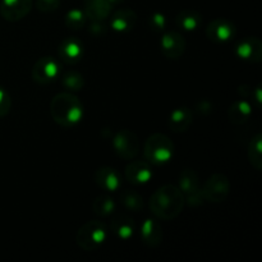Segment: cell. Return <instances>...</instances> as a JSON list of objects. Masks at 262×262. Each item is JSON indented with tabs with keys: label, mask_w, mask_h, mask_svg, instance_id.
<instances>
[{
	"label": "cell",
	"mask_w": 262,
	"mask_h": 262,
	"mask_svg": "<svg viewBox=\"0 0 262 262\" xmlns=\"http://www.w3.org/2000/svg\"><path fill=\"white\" fill-rule=\"evenodd\" d=\"M186 200L178 187L166 184L152 193L150 199V210L158 219L170 220L178 216L183 210Z\"/></svg>",
	"instance_id": "6da1fadb"
},
{
	"label": "cell",
	"mask_w": 262,
	"mask_h": 262,
	"mask_svg": "<svg viewBox=\"0 0 262 262\" xmlns=\"http://www.w3.org/2000/svg\"><path fill=\"white\" fill-rule=\"evenodd\" d=\"M50 114L54 122L64 128H72L78 124L84 114L83 105L76 95L61 92L55 95L50 102Z\"/></svg>",
	"instance_id": "7a4b0ae2"
},
{
	"label": "cell",
	"mask_w": 262,
	"mask_h": 262,
	"mask_svg": "<svg viewBox=\"0 0 262 262\" xmlns=\"http://www.w3.org/2000/svg\"><path fill=\"white\" fill-rule=\"evenodd\" d=\"M143 154H145L146 160L150 161L151 164H156V165L165 164L173 158L174 143L164 133H154L146 141Z\"/></svg>",
	"instance_id": "3957f363"
},
{
	"label": "cell",
	"mask_w": 262,
	"mask_h": 262,
	"mask_svg": "<svg viewBox=\"0 0 262 262\" xmlns=\"http://www.w3.org/2000/svg\"><path fill=\"white\" fill-rule=\"evenodd\" d=\"M109 230L105 223L91 220L82 225L77 233V245L83 251H95L101 247L107 239Z\"/></svg>",
	"instance_id": "277c9868"
},
{
	"label": "cell",
	"mask_w": 262,
	"mask_h": 262,
	"mask_svg": "<svg viewBox=\"0 0 262 262\" xmlns=\"http://www.w3.org/2000/svg\"><path fill=\"white\" fill-rule=\"evenodd\" d=\"M179 189L183 193L184 200L189 206H200L204 201L200 186L199 176L192 169H184L179 176Z\"/></svg>",
	"instance_id": "5b68a950"
},
{
	"label": "cell",
	"mask_w": 262,
	"mask_h": 262,
	"mask_svg": "<svg viewBox=\"0 0 262 262\" xmlns=\"http://www.w3.org/2000/svg\"><path fill=\"white\" fill-rule=\"evenodd\" d=\"M230 192V183L229 179L224 176V174H212L206 182H205L204 187L201 188L202 197L205 201L214 202H223L228 197Z\"/></svg>",
	"instance_id": "8992f818"
},
{
	"label": "cell",
	"mask_w": 262,
	"mask_h": 262,
	"mask_svg": "<svg viewBox=\"0 0 262 262\" xmlns=\"http://www.w3.org/2000/svg\"><path fill=\"white\" fill-rule=\"evenodd\" d=\"M60 64L53 56H42L32 68V78L38 84H49L60 74Z\"/></svg>",
	"instance_id": "52a82bcc"
},
{
	"label": "cell",
	"mask_w": 262,
	"mask_h": 262,
	"mask_svg": "<svg viewBox=\"0 0 262 262\" xmlns=\"http://www.w3.org/2000/svg\"><path fill=\"white\" fill-rule=\"evenodd\" d=\"M113 146L118 155L125 160H132L137 156L140 150V141L136 133L129 129H122L115 135Z\"/></svg>",
	"instance_id": "ba28073f"
},
{
	"label": "cell",
	"mask_w": 262,
	"mask_h": 262,
	"mask_svg": "<svg viewBox=\"0 0 262 262\" xmlns=\"http://www.w3.org/2000/svg\"><path fill=\"white\" fill-rule=\"evenodd\" d=\"M237 35V27L230 20L217 18L206 27V36L211 41L217 43H224L233 40Z\"/></svg>",
	"instance_id": "9c48e42d"
},
{
	"label": "cell",
	"mask_w": 262,
	"mask_h": 262,
	"mask_svg": "<svg viewBox=\"0 0 262 262\" xmlns=\"http://www.w3.org/2000/svg\"><path fill=\"white\" fill-rule=\"evenodd\" d=\"M32 5V0H2L0 14L9 22H17L31 12Z\"/></svg>",
	"instance_id": "30bf717a"
},
{
	"label": "cell",
	"mask_w": 262,
	"mask_h": 262,
	"mask_svg": "<svg viewBox=\"0 0 262 262\" xmlns=\"http://www.w3.org/2000/svg\"><path fill=\"white\" fill-rule=\"evenodd\" d=\"M160 48L166 58L177 60L186 51V40L182 33L169 31V32L164 33L163 37L160 38Z\"/></svg>",
	"instance_id": "8fae6325"
},
{
	"label": "cell",
	"mask_w": 262,
	"mask_h": 262,
	"mask_svg": "<svg viewBox=\"0 0 262 262\" xmlns=\"http://www.w3.org/2000/svg\"><path fill=\"white\" fill-rule=\"evenodd\" d=\"M58 54L61 61L74 66L83 58L84 49L81 41L74 37H68L60 43L58 49Z\"/></svg>",
	"instance_id": "7c38bea8"
},
{
	"label": "cell",
	"mask_w": 262,
	"mask_h": 262,
	"mask_svg": "<svg viewBox=\"0 0 262 262\" xmlns=\"http://www.w3.org/2000/svg\"><path fill=\"white\" fill-rule=\"evenodd\" d=\"M125 178L132 184H146L152 178L150 163L145 160H133L125 168Z\"/></svg>",
	"instance_id": "4fadbf2b"
},
{
	"label": "cell",
	"mask_w": 262,
	"mask_h": 262,
	"mask_svg": "<svg viewBox=\"0 0 262 262\" xmlns=\"http://www.w3.org/2000/svg\"><path fill=\"white\" fill-rule=\"evenodd\" d=\"M235 54L242 60L250 63H258L262 58V43L260 38L247 37L241 41L235 48Z\"/></svg>",
	"instance_id": "5bb4252c"
},
{
	"label": "cell",
	"mask_w": 262,
	"mask_h": 262,
	"mask_svg": "<svg viewBox=\"0 0 262 262\" xmlns=\"http://www.w3.org/2000/svg\"><path fill=\"white\" fill-rule=\"evenodd\" d=\"M95 182H96L100 188L105 189V191L115 192L120 188L122 178H120V174L115 169L105 166V168H100L99 170H96Z\"/></svg>",
	"instance_id": "9a60e30c"
},
{
	"label": "cell",
	"mask_w": 262,
	"mask_h": 262,
	"mask_svg": "<svg viewBox=\"0 0 262 262\" xmlns=\"http://www.w3.org/2000/svg\"><path fill=\"white\" fill-rule=\"evenodd\" d=\"M141 238L148 247H156L163 241V228L155 219H146L141 224Z\"/></svg>",
	"instance_id": "2e32d148"
},
{
	"label": "cell",
	"mask_w": 262,
	"mask_h": 262,
	"mask_svg": "<svg viewBox=\"0 0 262 262\" xmlns=\"http://www.w3.org/2000/svg\"><path fill=\"white\" fill-rule=\"evenodd\" d=\"M137 20V15L132 9H123L117 10L110 18V27L115 32H128L133 30Z\"/></svg>",
	"instance_id": "e0dca14e"
},
{
	"label": "cell",
	"mask_w": 262,
	"mask_h": 262,
	"mask_svg": "<svg viewBox=\"0 0 262 262\" xmlns=\"http://www.w3.org/2000/svg\"><path fill=\"white\" fill-rule=\"evenodd\" d=\"M110 232L120 241H128L135 233V223L128 215H118L110 223Z\"/></svg>",
	"instance_id": "ac0fdd59"
},
{
	"label": "cell",
	"mask_w": 262,
	"mask_h": 262,
	"mask_svg": "<svg viewBox=\"0 0 262 262\" xmlns=\"http://www.w3.org/2000/svg\"><path fill=\"white\" fill-rule=\"evenodd\" d=\"M112 8L109 0H84V13L91 20H105L110 15Z\"/></svg>",
	"instance_id": "d6986e66"
},
{
	"label": "cell",
	"mask_w": 262,
	"mask_h": 262,
	"mask_svg": "<svg viewBox=\"0 0 262 262\" xmlns=\"http://www.w3.org/2000/svg\"><path fill=\"white\" fill-rule=\"evenodd\" d=\"M192 120H193V114L188 107H178L174 109L169 117V127L176 133L186 132L192 124Z\"/></svg>",
	"instance_id": "ffe728a7"
},
{
	"label": "cell",
	"mask_w": 262,
	"mask_h": 262,
	"mask_svg": "<svg viewBox=\"0 0 262 262\" xmlns=\"http://www.w3.org/2000/svg\"><path fill=\"white\" fill-rule=\"evenodd\" d=\"M252 114V107L250 102L246 100H238L230 106L228 115H229L230 122L234 124H243L248 120V118Z\"/></svg>",
	"instance_id": "44dd1931"
},
{
	"label": "cell",
	"mask_w": 262,
	"mask_h": 262,
	"mask_svg": "<svg viewBox=\"0 0 262 262\" xmlns=\"http://www.w3.org/2000/svg\"><path fill=\"white\" fill-rule=\"evenodd\" d=\"M176 23L177 26L182 28L184 31H194L201 26L202 18L200 13H197L196 10L192 9H186L182 10L178 15L176 17Z\"/></svg>",
	"instance_id": "7402d4cb"
},
{
	"label": "cell",
	"mask_w": 262,
	"mask_h": 262,
	"mask_svg": "<svg viewBox=\"0 0 262 262\" xmlns=\"http://www.w3.org/2000/svg\"><path fill=\"white\" fill-rule=\"evenodd\" d=\"M120 204L125 207L127 210H130V211H142L143 210V202L142 196L137 192L133 191H124L120 193L119 196Z\"/></svg>",
	"instance_id": "603a6c76"
},
{
	"label": "cell",
	"mask_w": 262,
	"mask_h": 262,
	"mask_svg": "<svg viewBox=\"0 0 262 262\" xmlns=\"http://www.w3.org/2000/svg\"><path fill=\"white\" fill-rule=\"evenodd\" d=\"M115 207H117V205H115L114 200L109 196L96 197L94 204H92L94 212L99 216H109L115 211Z\"/></svg>",
	"instance_id": "cb8c5ba5"
},
{
	"label": "cell",
	"mask_w": 262,
	"mask_h": 262,
	"mask_svg": "<svg viewBox=\"0 0 262 262\" xmlns=\"http://www.w3.org/2000/svg\"><path fill=\"white\" fill-rule=\"evenodd\" d=\"M261 140L262 136L258 133L252 138L248 147V159L252 166L257 170H261L262 168V150H261Z\"/></svg>",
	"instance_id": "d4e9b609"
},
{
	"label": "cell",
	"mask_w": 262,
	"mask_h": 262,
	"mask_svg": "<svg viewBox=\"0 0 262 262\" xmlns=\"http://www.w3.org/2000/svg\"><path fill=\"white\" fill-rule=\"evenodd\" d=\"M61 83L67 90L72 92L81 91L84 87V78L79 72L77 71H69L61 78Z\"/></svg>",
	"instance_id": "484cf974"
},
{
	"label": "cell",
	"mask_w": 262,
	"mask_h": 262,
	"mask_svg": "<svg viewBox=\"0 0 262 262\" xmlns=\"http://www.w3.org/2000/svg\"><path fill=\"white\" fill-rule=\"evenodd\" d=\"M86 22V13L81 9H71L66 14V19H64L66 26L71 30H81L84 27Z\"/></svg>",
	"instance_id": "4316f807"
},
{
	"label": "cell",
	"mask_w": 262,
	"mask_h": 262,
	"mask_svg": "<svg viewBox=\"0 0 262 262\" xmlns=\"http://www.w3.org/2000/svg\"><path fill=\"white\" fill-rule=\"evenodd\" d=\"M166 17L163 13H154L150 18H148V23H150L151 28L154 31H163L166 27Z\"/></svg>",
	"instance_id": "83f0119b"
},
{
	"label": "cell",
	"mask_w": 262,
	"mask_h": 262,
	"mask_svg": "<svg viewBox=\"0 0 262 262\" xmlns=\"http://www.w3.org/2000/svg\"><path fill=\"white\" fill-rule=\"evenodd\" d=\"M12 107V100L9 94L0 87V118H4Z\"/></svg>",
	"instance_id": "f1b7e54d"
},
{
	"label": "cell",
	"mask_w": 262,
	"mask_h": 262,
	"mask_svg": "<svg viewBox=\"0 0 262 262\" xmlns=\"http://www.w3.org/2000/svg\"><path fill=\"white\" fill-rule=\"evenodd\" d=\"M36 7L42 13H51L60 7V0H37Z\"/></svg>",
	"instance_id": "f546056e"
},
{
	"label": "cell",
	"mask_w": 262,
	"mask_h": 262,
	"mask_svg": "<svg viewBox=\"0 0 262 262\" xmlns=\"http://www.w3.org/2000/svg\"><path fill=\"white\" fill-rule=\"evenodd\" d=\"M90 32L94 36H104L107 32L106 26L102 23V20H92V25L90 26Z\"/></svg>",
	"instance_id": "4dcf8cb0"
},
{
	"label": "cell",
	"mask_w": 262,
	"mask_h": 262,
	"mask_svg": "<svg viewBox=\"0 0 262 262\" xmlns=\"http://www.w3.org/2000/svg\"><path fill=\"white\" fill-rule=\"evenodd\" d=\"M124 0H109V3L112 5H117V4H120V3H123Z\"/></svg>",
	"instance_id": "1f68e13d"
}]
</instances>
